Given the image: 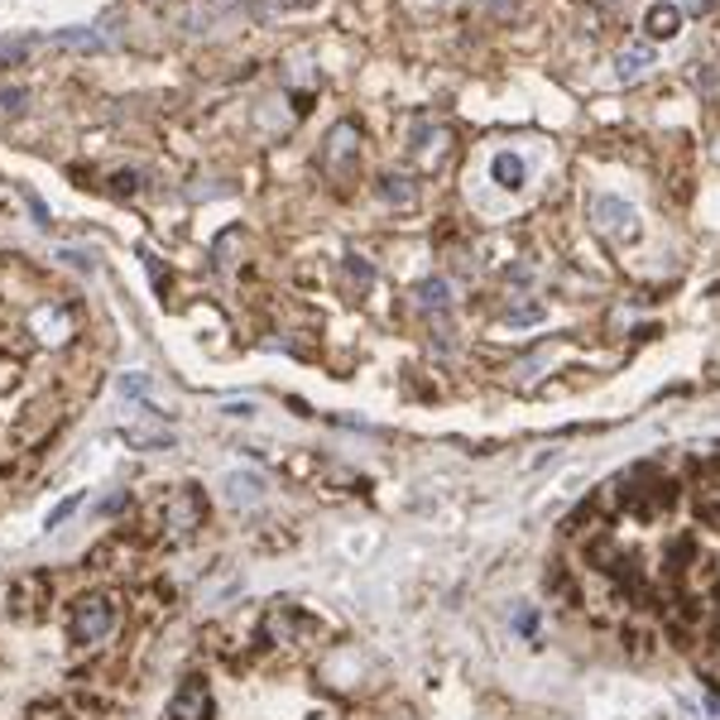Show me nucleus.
Listing matches in <instances>:
<instances>
[{
    "instance_id": "nucleus-1",
    "label": "nucleus",
    "mask_w": 720,
    "mask_h": 720,
    "mask_svg": "<svg viewBox=\"0 0 720 720\" xmlns=\"http://www.w3.org/2000/svg\"><path fill=\"white\" fill-rule=\"evenodd\" d=\"M202 524H207V495L197 485H173L159 500V509H149V528L164 543H183Z\"/></svg>"
},
{
    "instance_id": "nucleus-2",
    "label": "nucleus",
    "mask_w": 720,
    "mask_h": 720,
    "mask_svg": "<svg viewBox=\"0 0 720 720\" xmlns=\"http://www.w3.org/2000/svg\"><path fill=\"white\" fill-rule=\"evenodd\" d=\"M120 629V605L106 591H82L68 610V634L77 648H106Z\"/></svg>"
},
{
    "instance_id": "nucleus-3",
    "label": "nucleus",
    "mask_w": 720,
    "mask_h": 720,
    "mask_svg": "<svg viewBox=\"0 0 720 720\" xmlns=\"http://www.w3.org/2000/svg\"><path fill=\"white\" fill-rule=\"evenodd\" d=\"M260 639L269 648H284V653H308V648L322 644V620H312L308 610H298V605L274 600L260 620Z\"/></svg>"
},
{
    "instance_id": "nucleus-4",
    "label": "nucleus",
    "mask_w": 720,
    "mask_h": 720,
    "mask_svg": "<svg viewBox=\"0 0 720 720\" xmlns=\"http://www.w3.org/2000/svg\"><path fill=\"white\" fill-rule=\"evenodd\" d=\"M365 677H370V658L360 653L356 644H336V648H327V653L317 658V682L332 696H360Z\"/></svg>"
},
{
    "instance_id": "nucleus-5",
    "label": "nucleus",
    "mask_w": 720,
    "mask_h": 720,
    "mask_svg": "<svg viewBox=\"0 0 720 720\" xmlns=\"http://www.w3.org/2000/svg\"><path fill=\"white\" fill-rule=\"evenodd\" d=\"M586 216H591V226L605 240H615V245H629V240H639V212L629 207L624 197H610V192H600V197L586 202Z\"/></svg>"
},
{
    "instance_id": "nucleus-6",
    "label": "nucleus",
    "mask_w": 720,
    "mask_h": 720,
    "mask_svg": "<svg viewBox=\"0 0 720 720\" xmlns=\"http://www.w3.org/2000/svg\"><path fill=\"white\" fill-rule=\"evenodd\" d=\"M212 687L202 672H188L183 682L173 687V696H168V711L164 720H212Z\"/></svg>"
},
{
    "instance_id": "nucleus-7",
    "label": "nucleus",
    "mask_w": 720,
    "mask_h": 720,
    "mask_svg": "<svg viewBox=\"0 0 720 720\" xmlns=\"http://www.w3.org/2000/svg\"><path fill=\"white\" fill-rule=\"evenodd\" d=\"M48 605H53V576L29 572L10 586V615L15 620H44Z\"/></svg>"
},
{
    "instance_id": "nucleus-8",
    "label": "nucleus",
    "mask_w": 720,
    "mask_h": 720,
    "mask_svg": "<svg viewBox=\"0 0 720 720\" xmlns=\"http://www.w3.org/2000/svg\"><path fill=\"white\" fill-rule=\"evenodd\" d=\"M58 418H63V404L53 399V394H44V399H34L29 408L20 413V428H15V442L20 447H39V442L53 437Z\"/></svg>"
},
{
    "instance_id": "nucleus-9",
    "label": "nucleus",
    "mask_w": 720,
    "mask_h": 720,
    "mask_svg": "<svg viewBox=\"0 0 720 720\" xmlns=\"http://www.w3.org/2000/svg\"><path fill=\"white\" fill-rule=\"evenodd\" d=\"M135 557H140L135 538H106V543L92 552V567L101 576H120V581H125V576L135 572Z\"/></svg>"
},
{
    "instance_id": "nucleus-10",
    "label": "nucleus",
    "mask_w": 720,
    "mask_h": 720,
    "mask_svg": "<svg viewBox=\"0 0 720 720\" xmlns=\"http://www.w3.org/2000/svg\"><path fill=\"white\" fill-rule=\"evenodd\" d=\"M168 610H173V591H164V586H130V615H135L140 629H154Z\"/></svg>"
},
{
    "instance_id": "nucleus-11",
    "label": "nucleus",
    "mask_w": 720,
    "mask_h": 720,
    "mask_svg": "<svg viewBox=\"0 0 720 720\" xmlns=\"http://www.w3.org/2000/svg\"><path fill=\"white\" fill-rule=\"evenodd\" d=\"M356 159H360V130L351 125V120H341V125L322 140V164H327L332 173H341V168L356 164Z\"/></svg>"
},
{
    "instance_id": "nucleus-12",
    "label": "nucleus",
    "mask_w": 720,
    "mask_h": 720,
    "mask_svg": "<svg viewBox=\"0 0 720 720\" xmlns=\"http://www.w3.org/2000/svg\"><path fill=\"white\" fill-rule=\"evenodd\" d=\"M658 63V53H653V44H629V48H620L615 53V72L624 82H634V77H644L648 68Z\"/></svg>"
},
{
    "instance_id": "nucleus-13",
    "label": "nucleus",
    "mask_w": 720,
    "mask_h": 720,
    "mask_svg": "<svg viewBox=\"0 0 720 720\" xmlns=\"http://www.w3.org/2000/svg\"><path fill=\"white\" fill-rule=\"evenodd\" d=\"M380 197L389 202V207H418V183L408 173H384L380 178Z\"/></svg>"
},
{
    "instance_id": "nucleus-14",
    "label": "nucleus",
    "mask_w": 720,
    "mask_h": 720,
    "mask_svg": "<svg viewBox=\"0 0 720 720\" xmlns=\"http://www.w3.org/2000/svg\"><path fill=\"white\" fill-rule=\"evenodd\" d=\"M264 480L255 471H236V476H226V495H231V504H260L264 500Z\"/></svg>"
},
{
    "instance_id": "nucleus-15",
    "label": "nucleus",
    "mask_w": 720,
    "mask_h": 720,
    "mask_svg": "<svg viewBox=\"0 0 720 720\" xmlns=\"http://www.w3.org/2000/svg\"><path fill=\"white\" fill-rule=\"evenodd\" d=\"M644 29H648V39H672V34L682 29V10L677 5H653L648 10V20H644Z\"/></svg>"
},
{
    "instance_id": "nucleus-16",
    "label": "nucleus",
    "mask_w": 720,
    "mask_h": 720,
    "mask_svg": "<svg viewBox=\"0 0 720 720\" xmlns=\"http://www.w3.org/2000/svg\"><path fill=\"white\" fill-rule=\"evenodd\" d=\"M53 48H68V53H106V39L96 29H58Z\"/></svg>"
},
{
    "instance_id": "nucleus-17",
    "label": "nucleus",
    "mask_w": 720,
    "mask_h": 720,
    "mask_svg": "<svg viewBox=\"0 0 720 720\" xmlns=\"http://www.w3.org/2000/svg\"><path fill=\"white\" fill-rule=\"evenodd\" d=\"M413 298H418V308H423V312H447V308H452L447 279H423V284L413 288Z\"/></svg>"
},
{
    "instance_id": "nucleus-18",
    "label": "nucleus",
    "mask_w": 720,
    "mask_h": 720,
    "mask_svg": "<svg viewBox=\"0 0 720 720\" xmlns=\"http://www.w3.org/2000/svg\"><path fill=\"white\" fill-rule=\"evenodd\" d=\"M524 159L519 154H495V183L500 188H524Z\"/></svg>"
},
{
    "instance_id": "nucleus-19",
    "label": "nucleus",
    "mask_w": 720,
    "mask_h": 720,
    "mask_svg": "<svg viewBox=\"0 0 720 720\" xmlns=\"http://www.w3.org/2000/svg\"><path fill=\"white\" fill-rule=\"evenodd\" d=\"M346 274H351V288H360V293H370V284H375V269H370V264L365 260H360V255H346Z\"/></svg>"
},
{
    "instance_id": "nucleus-20",
    "label": "nucleus",
    "mask_w": 720,
    "mask_h": 720,
    "mask_svg": "<svg viewBox=\"0 0 720 720\" xmlns=\"http://www.w3.org/2000/svg\"><path fill=\"white\" fill-rule=\"evenodd\" d=\"M120 394H125L130 404H144V394H149V375H120Z\"/></svg>"
},
{
    "instance_id": "nucleus-21",
    "label": "nucleus",
    "mask_w": 720,
    "mask_h": 720,
    "mask_svg": "<svg viewBox=\"0 0 720 720\" xmlns=\"http://www.w3.org/2000/svg\"><path fill=\"white\" fill-rule=\"evenodd\" d=\"M77 504H82V495H68V500L58 504V509H53V514H48V519H44V528H63V524L72 519V514H77Z\"/></svg>"
},
{
    "instance_id": "nucleus-22",
    "label": "nucleus",
    "mask_w": 720,
    "mask_h": 720,
    "mask_svg": "<svg viewBox=\"0 0 720 720\" xmlns=\"http://www.w3.org/2000/svg\"><path fill=\"white\" fill-rule=\"evenodd\" d=\"M24 720H72V716H68V706H48V701H39V706H29V711H24Z\"/></svg>"
},
{
    "instance_id": "nucleus-23",
    "label": "nucleus",
    "mask_w": 720,
    "mask_h": 720,
    "mask_svg": "<svg viewBox=\"0 0 720 720\" xmlns=\"http://www.w3.org/2000/svg\"><path fill=\"white\" fill-rule=\"evenodd\" d=\"M24 106H29L24 87H0V111H24Z\"/></svg>"
},
{
    "instance_id": "nucleus-24",
    "label": "nucleus",
    "mask_w": 720,
    "mask_h": 720,
    "mask_svg": "<svg viewBox=\"0 0 720 720\" xmlns=\"http://www.w3.org/2000/svg\"><path fill=\"white\" fill-rule=\"evenodd\" d=\"M701 524L720 533V500H706V504H701Z\"/></svg>"
},
{
    "instance_id": "nucleus-25",
    "label": "nucleus",
    "mask_w": 720,
    "mask_h": 720,
    "mask_svg": "<svg viewBox=\"0 0 720 720\" xmlns=\"http://www.w3.org/2000/svg\"><path fill=\"white\" fill-rule=\"evenodd\" d=\"M24 48H29L24 39H15V44H0V63H20V58H24Z\"/></svg>"
},
{
    "instance_id": "nucleus-26",
    "label": "nucleus",
    "mask_w": 720,
    "mask_h": 720,
    "mask_svg": "<svg viewBox=\"0 0 720 720\" xmlns=\"http://www.w3.org/2000/svg\"><path fill=\"white\" fill-rule=\"evenodd\" d=\"M125 504H130V495H111V500L101 504V509H106V514H120V509H125Z\"/></svg>"
},
{
    "instance_id": "nucleus-27",
    "label": "nucleus",
    "mask_w": 720,
    "mask_h": 720,
    "mask_svg": "<svg viewBox=\"0 0 720 720\" xmlns=\"http://www.w3.org/2000/svg\"><path fill=\"white\" fill-rule=\"evenodd\" d=\"M533 624H538V620H533V610H519V634H538Z\"/></svg>"
},
{
    "instance_id": "nucleus-28",
    "label": "nucleus",
    "mask_w": 720,
    "mask_h": 720,
    "mask_svg": "<svg viewBox=\"0 0 720 720\" xmlns=\"http://www.w3.org/2000/svg\"><path fill=\"white\" fill-rule=\"evenodd\" d=\"M716 600H720V581H716Z\"/></svg>"
}]
</instances>
